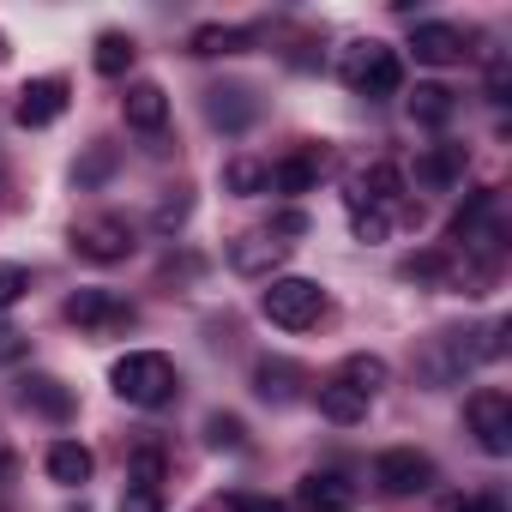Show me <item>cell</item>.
Masks as SVG:
<instances>
[{
  "mask_svg": "<svg viewBox=\"0 0 512 512\" xmlns=\"http://www.w3.org/2000/svg\"><path fill=\"white\" fill-rule=\"evenodd\" d=\"M67 320H73L79 332H91V338H115V332H127V326L139 320V308L121 302L115 290H73V296H67Z\"/></svg>",
  "mask_w": 512,
  "mask_h": 512,
  "instance_id": "cell-5",
  "label": "cell"
},
{
  "mask_svg": "<svg viewBox=\"0 0 512 512\" xmlns=\"http://www.w3.org/2000/svg\"><path fill=\"white\" fill-rule=\"evenodd\" d=\"M109 386H115V398H121V404L163 410V404L175 398L181 374H175V362H169L163 350H133V356H121V362L109 368Z\"/></svg>",
  "mask_w": 512,
  "mask_h": 512,
  "instance_id": "cell-1",
  "label": "cell"
},
{
  "mask_svg": "<svg viewBox=\"0 0 512 512\" xmlns=\"http://www.w3.org/2000/svg\"><path fill=\"white\" fill-rule=\"evenodd\" d=\"M229 512H284L272 494H229Z\"/></svg>",
  "mask_w": 512,
  "mask_h": 512,
  "instance_id": "cell-35",
  "label": "cell"
},
{
  "mask_svg": "<svg viewBox=\"0 0 512 512\" xmlns=\"http://www.w3.org/2000/svg\"><path fill=\"white\" fill-rule=\"evenodd\" d=\"M410 55L422 67H458L470 49H464V31L458 25H416L410 31Z\"/></svg>",
  "mask_w": 512,
  "mask_h": 512,
  "instance_id": "cell-10",
  "label": "cell"
},
{
  "mask_svg": "<svg viewBox=\"0 0 512 512\" xmlns=\"http://www.w3.org/2000/svg\"><path fill=\"white\" fill-rule=\"evenodd\" d=\"M61 115H67V79H31L13 103L19 127H55Z\"/></svg>",
  "mask_w": 512,
  "mask_h": 512,
  "instance_id": "cell-9",
  "label": "cell"
},
{
  "mask_svg": "<svg viewBox=\"0 0 512 512\" xmlns=\"http://www.w3.org/2000/svg\"><path fill=\"white\" fill-rule=\"evenodd\" d=\"M446 512H506L494 494H470V500H446Z\"/></svg>",
  "mask_w": 512,
  "mask_h": 512,
  "instance_id": "cell-36",
  "label": "cell"
},
{
  "mask_svg": "<svg viewBox=\"0 0 512 512\" xmlns=\"http://www.w3.org/2000/svg\"><path fill=\"white\" fill-rule=\"evenodd\" d=\"M374 482L386 488V494H422V488H434V458L428 452H416V446H392V452H380L374 458Z\"/></svg>",
  "mask_w": 512,
  "mask_h": 512,
  "instance_id": "cell-6",
  "label": "cell"
},
{
  "mask_svg": "<svg viewBox=\"0 0 512 512\" xmlns=\"http://www.w3.org/2000/svg\"><path fill=\"white\" fill-rule=\"evenodd\" d=\"M398 193H404V169L398 163H374V169H362V181H356V193L350 199H362V205H398Z\"/></svg>",
  "mask_w": 512,
  "mask_h": 512,
  "instance_id": "cell-16",
  "label": "cell"
},
{
  "mask_svg": "<svg viewBox=\"0 0 512 512\" xmlns=\"http://www.w3.org/2000/svg\"><path fill=\"white\" fill-rule=\"evenodd\" d=\"M464 422H470V434H476V446H482L488 458H506V452H512V398H506L500 386L470 392Z\"/></svg>",
  "mask_w": 512,
  "mask_h": 512,
  "instance_id": "cell-4",
  "label": "cell"
},
{
  "mask_svg": "<svg viewBox=\"0 0 512 512\" xmlns=\"http://www.w3.org/2000/svg\"><path fill=\"white\" fill-rule=\"evenodd\" d=\"M19 398H25L37 416H49V422H67V416H73V392H67L55 374H25V380H19Z\"/></svg>",
  "mask_w": 512,
  "mask_h": 512,
  "instance_id": "cell-13",
  "label": "cell"
},
{
  "mask_svg": "<svg viewBox=\"0 0 512 512\" xmlns=\"http://www.w3.org/2000/svg\"><path fill=\"white\" fill-rule=\"evenodd\" d=\"M127 470H133L139 488H157V482H163V446H139V452L127 458Z\"/></svg>",
  "mask_w": 512,
  "mask_h": 512,
  "instance_id": "cell-29",
  "label": "cell"
},
{
  "mask_svg": "<svg viewBox=\"0 0 512 512\" xmlns=\"http://www.w3.org/2000/svg\"><path fill=\"white\" fill-rule=\"evenodd\" d=\"M398 272H404L410 284H416V278H422V284H446V278H452V260H446V253H416V260H404Z\"/></svg>",
  "mask_w": 512,
  "mask_h": 512,
  "instance_id": "cell-28",
  "label": "cell"
},
{
  "mask_svg": "<svg viewBox=\"0 0 512 512\" xmlns=\"http://www.w3.org/2000/svg\"><path fill=\"white\" fill-rule=\"evenodd\" d=\"M284 253H290V241H278L272 229L235 235V241H229V272H241V278H272V272L284 266Z\"/></svg>",
  "mask_w": 512,
  "mask_h": 512,
  "instance_id": "cell-8",
  "label": "cell"
},
{
  "mask_svg": "<svg viewBox=\"0 0 512 512\" xmlns=\"http://www.w3.org/2000/svg\"><path fill=\"white\" fill-rule=\"evenodd\" d=\"M260 308H266L272 326L308 332V326H320V314H326V290H320L314 278H272L266 296H260Z\"/></svg>",
  "mask_w": 512,
  "mask_h": 512,
  "instance_id": "cell-3",
  "label": "cell"
},
{
  "mask_svg": "<svg viewBox=\"0 0 512 512\" xmlns=\"http://www.w3.org/2000/svg\"><path fill=\"white\" fill-rule=\"evenodd\" d=\"M121 109H127V127H139V133H163V121H169V97H163V85H151V79L127 85Z\"/></svg>",
  "mask_w": 512,
  "mask_h": 512,
  "instance_id": "cell-11",
  "label": "cell"
},
{
  "mask_svg": "<svg viewBox=\"0 0 512 512\" xmlns=\"http://www.w3.org/2000/svg\"><path fill=\"white\" fill-rule=\"evenodd\" d=\"M0 61H7V37H0Z\"/></svg>",
  "mask_w": 512,
  "mask_h": 512,
  "instance_id": "cell-39",
  "label": "cell"
},
{
  "mask_svg": "<svg viewBox=\"0 0 512 512\" xmlns=\"http://www.w3.org/2000/svg\"><path fill=\"white\" fill-rule=\"evenodd\" d=\"M296 506L302 512H350V482L338 470H314V476H302Z\"/></svg>",
  "mask_w": 512,
  "mask_h": 512,
  "instance_id": "cell-12",
  "label": "cell"
},
{
  "mask_svg": "<svg viewBox=\"0 0 512 512\" xmlns=\"http://www.w3.org/2000/svg\"><path fill=\"white\" fill-rule=\"evenodd\" d=\"M320 416H326V422H338V428H350V422H362V416H368V398H362V392H350L344 380H326V386H320Z\"/></svg>",
  "mask_w": 512,
  "mask_h": 512,
  "instance_id": "cell-19",
  "label": "cell"
},
{
  "mask_svg": "<svg viewBox=\"0 0 512 512\" xmlns=\"http://www.w3.org/2000/svg\"><path fill=\"white\" fill-rule=\"evenodd\" d=\"M223 187H229V193H247V199H253V193H272V169L253 163V157H229V163H223Z\"/></svg>",
  "mask_w": 512,
  "mask_h": 512,
  "instance_id": "cell-24",
  "label": "cell"
},
{
  "mask_svg": "<svg viewBox=\"0 0 512 512\" xmlns=\"http://www.w3.org/2000/svg\"><path fill=\"white\" fill-rule=\"evenodd\" d=\"M115 512H163V488H139V482H127V494H121Z\"/></svg>",
  "mask_w": 512,
  "mask_h": 512,
  "instance_id": "cell-31",
  "label": "cell"
},
{
  "mask_svg": "<svg viewBox=\"0 0 512 512\" xmlns=\"http://www.w3.org/2000/svg\"><path fill=\"white\" fill-rule=\"evenodd\" d=\"M91 61H97V73H103V79H121V73L133 67V37H121V31H103Z\"/></svg>",
  "mask_w": 512,
  "mask_h": 512,
  "instance_id": "cell-25",
  "label": "cell"
},
{
  "mask_svg": "<svg viewBox=\"0 0 512 512\" xmlns=\"http://www.w3.org/2000/svg\"><path fill=\"white\" fill-rule=\"evenodd\" d=\"M187 211H193V205H187V199L175 193L169 205H157V229H163V235H169V229H181V223H187Z\"/></svg>",
  "mask_w": 512,
  "mask_h": 512,
  "instance_id": "cell-33",
  "label": "cell"
},
{
  "mask_svg": "<svg viewBox=\"0 0 512 512\" xmlns=\"http://www.w3.org/2000/svg\"><path fill=\"white\" fill-rule=\"evenodd\" d=\"M302 380H308V374H302L296 362H284V356H266L260 368H253V392H260L266 404H290V398L302 392Z\"/></svg>",
  "mask_w": 512,
  "mask_h": 512,
  "instance_id": "cell-15",
  "label": "cell"
},
{
  "mask_svg": "<svg viewBox=\"0 0 512 512\" xmlns=\"http://www.w3.org/2000/svg\"><path fill=\"white\" fill-rule=\"evenodd\" d=\"M314 181H320V157L314 151H296V157H284L272 169V193H308Z\"/></svg>",
  "mask_w": 512,
  "mask_h": 512,
  "instance_id": "cell-22",
  "label": "cell"
},
{
  "mask_svg": "<svg viewBox=\"0 0 512 512\" xmlns=\"http://www.w3.org/2000/svg\"><path fill=\"white\" fill-rule=\"evenodd\" d=\"M205 446H211V452H235V446H247V428H241V416H229V410L205 416Z\"/></svg>",
  "mask_w": 512,
  "mask_h": 512,
  "instance_id": "cell-26",
  "label": "cell"
},
{
  "mask_svg": "<svg viewBox=\"0 0 512 512\" xmlns=\"http://www.w3.org/2000/svg\"><path fill=\"white\" fill-rule=\"evenodd\" d=\"M109 163H115V151H109V145H97V151L79 163V187H97V181L109 175Z\"/></svg>",
  "mask_w": 512,
  "mask_h": 512,
  "instance_id": "cell-32",
  "label": "cell"
},
{
  "mask_svg": "<svg viewBox=\"0 0 512 512\" xmlns=\"http://www.w3.org/2000/svg\"><path fill=\"white\" fill-rule=\"evenodd\" d=\"M344 85H350L356 97H368V103L392 97V91L404 85L398 49H386V43H350V55H344Z\"/></svg>",
  "mask_w": 512,
  "mask_h": 512,
  "instance_id": "cell-2",
  "label": "cell"
},
{
  "mask_svg": "<svg viewBox=\"0 0 512 512\" xmlns=\"http://www.w3.org/2000/svg\"><path fill=\"white\" fill-rule=\"evenodd\" d=\"M19 482V458L13 452H0V488H13Z\"/></svg>",
  "mask_w": 512,
  "mask_h": 512,
  "instance_id": "cell-38",
  "label": "cell"
},
{
  "mask_svg": "<svg viewBox=\"0 0 512 512\" xmlns=\"http://www.w3.org/2000/svg\"><path fill=\"white\" fill-rule=\"evenodd\" d=\"M458 175H464V145H434L416 163V181H428V187H452Z\"/></svg>",
  "mask_w": 512,
  "mask_h": 512,
  "instance_id": "cell-21",
  "label": "cell"
},
{
  "mask_svg": "<svg viewBox=\"0 0 512 512\" xmlns=\"http://www.w3.org/2000/svg\"><path fill=\"white\" fill-rule=\"evenodd\" d=\"M350 223H356V235H362V241H386V235H392V211L362 205V199H350Z\"/></svg>",
  "mask_w": 512,
  "mask_h": 512,
  "instance_id": "cell-27",
  "label": "cell"
},
{
  "mask_svg": "<svg viewBox=\"0 0 512 512\" xmlns=\"http://www.w3.org/2000/svg\"><path fill=\"white\" fill-rule=\"evenodd\" d=\"M43 464H49V482H61V488H85V482H91V470H97L91 446H79V440H55Z\"/></svg>",
  "mask_w": 512,
  "mask_h": 512,
  "instance_id": "cell-14",
  "label": "cell"
},
{
  "mask_svg": "<svg viewBox=\"0 0 512 512\" xmlns=\"http://www.w3.org/2000/svg\"><path fill=\"white\" fill-rule=\"evenodd\" d=\"M205 115H211L217 127H229V133H241V127L253 121V97H247L241 85H229V91L217 85V91H205Z\"/></svg>",
  "mask_w": 512,
  "mask_h": 512,
  "instance_id": "cell-17",
  "label": "cell"
},
{
  "mask_svg": "<svg viewBox=\"0 0 512 512\" xmlns=\"http://www.w3.org/2000/svg\"><path fill=\"white\" fill-rule=\"evenodd\" d=\"M73 253H79V260H91V266H115V260H127V253H133V229L121 217H91V223L73 229Z\"/></svg>",
  "mask_w": 512,
  "mask_h": 512,
  "instance_id": "cell-7",
  "label": "cell"
},
{
  "mask_svg": "<svg viewBox=\"0 0 512 512\" xmlns=\"http://www.w3.org/2000/svg\"><path fill=\"white\" fill-rule=\"evenodd\" d=\"M302 229H308V217H302V211H284V217L272 223V235H302Z\"/></svg>",
  "mask_w": 512,
  "mask_h": 512,
  "instance_id": "cell-37",
  "label": "cell"
},
{
  "mask_svg": "<svg viewBox=\"0 0 512 512\" xmlns=\"http://www.w3.org/2000/svg\"><path fill=\"white\" fill-rule=\"evenodd\" d=\"M452 115H458V97L446 85H416L410 91V121L416 127H446Z\"/></svg>",
  "mask_w": 512,
  "mask_h": 512,
  "instance_id": "cell-18",
  "label": "cell"
},
{
  "mask_svg": "<svg viewBox=\"0 0 512 512\" xmlns=\"http://www.w3.org/2000/svg\"><path fill=\"white\" fill-rule=\"evenodd\" d=\"M25 350H31V338H25V332L0 326V362H25Z\"/></svg>",
  "mask_w": 512,
  "mask_h": 512,
  "instance_id": "cell-34",
  "label": "cell"
},
{
  "mask_svg": "<svg viewBox=\"0 0 512 512\" xmlns=\"http://www.w3.org/2000/svg\"><path fill=\"white\" fill-rule=\"evenodd\" d=\"M25 290H31V272L25 266H0V308L25 302Z\"/></svg>",
  "mask_w": 512,
  "mask_h": 512,
  "instance_id": "cell-30",
  "label": "cell"
},
{
  "mask_svg": "<svg viewBox=\"0 0 512 512\" xmlns=\"http://www.w3.org/2000/svg\"><path fill=\"white\" fill-rule=\"evenodd\" d=\"M247 43H253V31H235V25H199V31L187 37V49L205 55V61H211V55H241Z\"/></svg>",
  "mask_w": 512,
  "mask_h": 512,
  "instance_id": "cell-20",
  "label": "cell"
},
{
  "mask_svg": "<svg viewBox=\"0 0 512 512\" xmlns=\"http://www.w3.org/2000/svg\"><path fill=\"white\" fill-rule=\"evenodd\" d=\"M338 380H344L350 392H362V398H374V392H386V380H392V368H386L380 356H350Z\"/></svg>",
  "mask_w": 512,
  "mask_h": 512,
  "instance_id": "cell-23",
  "label": "cell"
}]
</instances>
